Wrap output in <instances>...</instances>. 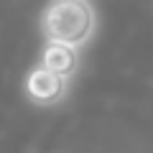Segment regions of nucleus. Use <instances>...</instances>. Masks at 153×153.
Returning a JSON list of instances; mask_svg holds the SVG:
<instances>
[{
  "label": "nucleus",
  "instance_id": "nucleus-1",
  "mask_svg": "<svg viewBox=\"0 0 153 153\" xmlns=\"http://www.w3.org/2000/svg\"><path fill=\"white\" fill-rule=\"evenodd\" d=\"M38 26L46 44H59L79 51L94 36L97 13L84 0H59L44 8Z\"/></svg>",
  "mask_w": 153,
  "mask_h": 153
},
{
  "label": "nucleus",
  "instance_id": "nucleus-2",
  "mask_svg": "<svg viewBox=\"0 0 153 153\" xmlns=\"http://www.w3.org/2000/svg\"><path fill=\"white\" fill-rule=\"evenodd\" d=\"M26 94L33 105H41V107H51V105H59L61 100L66 97V89H69V82L61 79V76L51 74L44 66H33L26 74Z\"/></svg>",
  "mask_w": 153,
  "mask_h": 153
},
{
  "label": "nucleus",
  "instance_id": "nucleus-3",
  "mask_svg": "<svg viewBox=\"0 0 153 153\" xmlns=\"http://www.w3.org/2000/svg\"><path fill=\"white\" fill-rule=\"evenodd\" d=\"M38 66H44L51 74H56V76H61V79L69 82L71 76H74L76 66H79V51L69 49V46H59V44H44Z\"/></svg>",
  "mask_w": 153,
  "mask_h": 153
}]
</instances>
